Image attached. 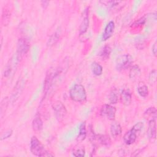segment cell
I'll use <instances>...</instances> for the list:
<instances>
[{"label":"cell","mask_w":157,"mask_h":157,"mask_svg":"<svg viewBox=\"0 0 157 157\" xmlns=\"http://www.w3.org/2000/svg\"><path fill=\"white\" fill-rule=\"evenodd\" d=\"M144 127V124L142 122L139 121L136 123L132 128L128 131L123 136V139L124 143L127 145H131L134 144L137 138L138 135L142 131Z\"/></svg>","instance_id":"6da1fadb"},{"label":"cell","mask_w":157,"mask_h":157,"mask_svg":"<svg viewBox=\"0 0 157 157\" xmlns=\"http://www.w3.org/2000/svg\"><path fill=\"white\" fill-rule=\"evenodd\" d=\"M31 152L37 156H53V155L50 154L45 150L44 146L41 142L36 136H33L30 141Z\"/></svg>","instance_id":"7a4b0ae2"},{"label":"cell","mask_w":157,"mask_h":157,"mask_svg":"<svg viewBox=\"0 0 157 157\" xmlns=\"http://www.w3.org/2000/svg\"><path fill=\"white\" fill-rule=\"evenodd\" d=\"M71 99L77 102H82L86 99V92L85 87L79 83L75 84L69 90Z\"/></svg>","instance_id":"3957f363"},{"label":"cell","mask_w":157,"mask_h":157,"mask_svg":"<svg viewBox=\"0 0 157 157\" xmlns=\"http://www.w3.org/2000/svg\"><path fill=\"white\" fill-rule=\"evenodd\" d=\"M132 57L129 54H123L118 56L115 61L116 68L118 71L125 70L130 67L132 63Z\"/></svg>","instance_id":"277c9868"},{"label":"cell","mask_w":157,"mask_h":157,"mask_svg":"<svg viewBox=\"0 0 157 157\" xmlns=\"http://www.w3.org/2000/svg\"><path fill=\"white\" fill-rule=\"evenodd\" d=\"M21 58V56H20L17 53H16L12 56L5 67L4 72V75L5 77H7L10 76L11 74H13L12 73L15 71V69H17Z\"/></svg>","instance_id":"5b68a950"},{"label":"cell","mask_w":157,"mask_h":157,"mask_svg":"<svg viewBox=\"0 0 157 157\" xmlns=\"http://www.w3.org/2000/svg\"><path fill=\"white\" fill-rule=\"evenodd\" d=\"M56 118L60 121L64 118L67 114V110L64 105L61 101H56L52 105Z\"/></svg>","instance_id":"8992f818"},{"label":"cell","mask_w":157,"mask_h":157,"mask_svg":"<svg viewBox=\"0 0 157 157\" xmlns=\"http://www.w3.org/2000/svg\"><path fill=\"white\" fill-rule=\"evenodd\" d=\"M116 108L110 104H104L100 110V115L109 120H113L115 117Z\"/></svg>","instance_id":"52a82bcc"},{"label":"cell","mask_w":157,"mask_h":157,"mask_svg":"<svg viewBox=\"0 0 157 157\" xmlns=\"http://www.w3.org/2000/svg\"><path fill=\"white\" fill-rule=\"evenodd\" d=\"M58 74V71H54V70L48 71V72L47 73L44 81V90L45 94L48 92L49 89L51 88L52 85H53V81L55 78L56 77Z\"/></svg>","instance_id":"ba28073f"},{"label":"cell","mask_w":157,"mask_h":157,"mask_svg":"<svg viewBox=\"0 0 157 157\" xmlns=\"http://www.w3.org/2000/svg\"><path fill=\"white\" fill-rule=\"evenodd\" d=\"M29 44L28 41L25 38L18 39L17 47V52L21 57L25 55L29 49Z\"/></svg>","instance_id":"9c48e42d"},{"label":"cell","mask_w":157,"mask_h":157,"mask_svg":"<svg viewBox=\"0 0 157 157\" xmlns=\"http://www.w3.org/2000/svg\"><path fill=\"white\" fill-rule=\"evenodd\" d=\"M89 27V17H88V10L85 9L83 14L82 21L80 23L79 26V34L80 35H82L85 34Z\"/></svg>","instance_id":"30bf717a"},{"label":"cell","mask_w":157,"mask_h":157,"mask_svg":"<svg viewBox=\"0 0 157 157\" xmlns=\"http://www.w3.org/2000/svg\"><path fill=\"white\" fill-rule=\"evenodd\" d=\"M115 29V23L113 21H110L105 26L102 35V40L105 41L109 39L113 34Z\"/></svg>","instance_id":"8fae6325"},{"label":"cell","mask_w":157,"mask_h":157,"mask_svg":"<svg viewBox=\"0 0 157 157\" xmlns=\"http://www.w3.org/2000/svg\"><path fill=\"white\" fill-rule=\"evenodd\" d=\"M24 83H25V82L23 80H19L17 82V84L13 88V90L12 94V96H11V99H12V102H15L18 99L19 96L20 95L21 93L23 91V87H24Z\"/></svg>","instance_id":"7c38bea8"},{"label":"cell","mask_w":157,"mask_h":157,"mask_svg":"<svg viewBox=\"0 0 157 157\" xmlns=\"http://www.w3.org/2000/svg\"><path fill=\"white\" fill-rule=\"evenodd\" d=\"M156 119L150 120L147 134L148 137V139L152 141L156 139Z\"/></svg>","instance_id":"4fadbf2b"},{"label":"cell","mask_w":157,"mask_h":157,"mask_svg":"<svg viewBox=\"0 0 157 157\" xmlns=\"http://www.w3.org/2000/svg\"><path fill=\"white\" fill-rule=\"evenodd\" d=\"M120 98L121 101L123 105L128 106L131 103L132 94L129 89H124L121 91Z\"/></svg>","instance_id":"5bb4252c"},{"label":"cell","mask_w":157,"mask_h":157,"mask_svg":"<svg viewBox=\"0 0 157 157\" xmlns=\"http://www.w3.org/2000/svg\"><path fill=\"white\" fill-rule=\"evenodd\" d=\"M122 132V129L119 123L114 121L110 125V133L113 137H118Z\"/></svg>","instance_id":"9a60e30c"},{"label":"cell","mask_w":157,"mask_h":157,"mask_svg":"<svg viewBox=\"0 0 157 157\" xmlns=\"http://www.w3.org/2000/svg\"><path fill=\"white\" fill-rule=\"evenodd\" d=\"M32 128L36 132L40 131L42 129L43 122L39 114L36 115V116L34 117V118L33 119L32 122Z\"/></svg>","instance_id":"2e32d148"},{"label":"cell","mask_w":157,"mask_h":157,"mask_svg":"<svg viewBox=\"0 0 157 157\" xmlns=\"http://www.w3.org/2000/svg\"><path fill=\"white\" fill-rule=\"evenodd\" d=\"M141 75V71L140 67L137 65L132 66L129 71V78L132 80H136Z\"/></svg>","instance_id":"e0dca14e"},{"label":"cell","mask_w":157,"mask_h":157,"mask_svg":"<svg viewBox=\"0 0 157 157\" xmlns=\"http://www.w3.org/2000/svg\"><path fill=\"white\" fill-rule=\"evenodd\" d=\"M137 92L143 98H146L148 95V89L147 86L142 82L138 83L137 88Z\"/></svg>","instance_id":"ac0fdd59"},{"label":"cell","mask_w":157,"mask_h":157,"mask_svg":"<svg viewBox=\"0 0 157 157\" xmlns=\"http://www.w3.org/2000/svg\"><path fill=\"white\" fill-rule=\"evenodd\" d=\"M86 123L83 122L81 123L79 127L78 134L77 137V140L79 142H82L86 138Z\"/></svg>","instance_id":"d6986e66"},{"label":"cell","mask_w":157,"mask_h":157,"mask_svg":"<svg viewBox=\"0 0 157 157\" xmlns=\"http://www.w3.org/2000/svg\"><path fill=\"white\" fill-rule=\"evenodd\" d=\"M91 71L92 73L96 76H99L102 74V71H103V68L102 67V66L97 63V62H93L91 63Z\"/></svg>","instance_id":"ffe728a7"},{"label":"cell","mask_w":157,"mask_h":157,"mask_svg":"<svg viewBox=\"0 0 157 157\" xmlns=\"http://www.w3.org/2000/svg\"><path fill=\"white\" fill-rule=\"evenodd\" d=\"M60 29L59 30H57L56 31H55L49 38L48 42H47V45L50 47L52 46L53 45H55L57 41L58 40V39H59V36H60Z\"/></svg>","instance_id":"44dd1931"},{"label":"cell","mask_w":157,"mask_h":157,"mask_svg":"<svg viewBox=\"0 0 157 157\" xmlns=\"http://www.w3.org/2000/svg\"><path fill=\"white\" fill-rule=\"evenodd\" d=\"M144 117L146 119L151 118V119H156V109L155 107L148 108L144 112Z\"/></svg>","instance_id":"7402d4cb"},{"label":"cell","mask_w":157,"mask_h":157,"mask_svg":"<svg viewBox=\"0 0 157 157\" xmlns=\"http://www.w3.org/2000/svg\"><path fill=\"white\" fill-rule=\"evenodd\" d=\"M72 155L74 156H84L85 155V149L82 145L75 147L72 150Z\"/></svg>","instance_id":"603a6c76"},{"label":"cell","mask_w":157,"mask_h":157,"mask_svg":"<svg viewBox=\"0 0 157 157\" xmlns=\"http://www.w3.org/2000/svg\"><path fill=\"white\" fill-rule=\"evenodd\" d=\"M111 53V48L109 45H105L100 51L99 56L102 59H106L109 58Z\"/></svg>","instance_id":"cb8c5ba5"},{"label":"cell","mask_w":157,"mask_h":157,"mask_svg":"<svg viewBox=\"0 0 157 157\" xmlns=\"http://www.w3.org/2000/svg\"><path fill=\"white\" fill-rule=\"evenodd\" d=\"M118 99V94L117 89H112L109 94V101L110 104H115L117 103Z\"/></svg>","instance_id":"d4e9b609"},{"label":"cell","mask_w":157,"mask_h":157,"mask_svg":"<svg viewBox=\"0 0 157 157\" xmlns=\"http://www.w3.org/2000/svg\"><path fill=\"white\" fill-rule=\"evenodd\" d=\"M145 44V38L143 36H139L136 37L135 40V44L136 47L139 49H142L144 48Z\"/></svg>","instance_id":"484cf974"},{"label":"cell","mask_w":157,"mask_h":157,"mask_svg":"<svg viewBox=\"0 0 157 157\" xmlns=\"http://www.w3.org/2000/svg\"><path fill=\"white\" fill-rule=\"evenodd\" d=\"M9 104V98L7 97L4 98L1 103V109H0V111H1V117H2L3 114L5 113L6 110L7 109V105Z\"/></svg>","instance_id":"4316f807"},{"label":"cell","mask_w":157,"mask_h":157,"mask_svg":"<svg viewBox=\"0 0 157 157\" xmlns=\"http://www.w3.org/2000/svg\"><path fill=\"white\" fill-rule=\"evenodd\" d=\"M95 139H99V142L101 143L102 145H108L110 142V138L109 137V136H104V135L99 136L98 137H97V138L95 137Z\"/></svg>","instance_id":"83f0119b"},{"label":"cell","mask_w":157,"mask_h":157,"mask_svg":"<svg viewBox=\"0 0 157 157\" xmlns=\"http://www.w3.org/2000/svg\"><path fill=\"white\" fill-rule=\"evenodd\" d=\"M10 17V13L7 10H4L2 13V21L4 25H7L9 21Z\"/></svg>","instance_id":"f1b7e54d"},{"label":"cell","mask_w":157,"mask_h":157,"mask_svg":"<svg viewBox=\"0 0 157 157\" xmlns=\"http://www.w3.org/2000/svg\"><path fill=\"white\" fill-rule=\"evenodd\" d=\"M146 21V18L145 16L137 19L136 21H135L133 24H132V27H139L141 26L142 25H144L145 24Z\"/></svg>","instance_id":"f546056e"},{"label":"cell","mask_w":157,"mask_h":157,"mask_svg":"<svg viewBox=\"0 0 157 157\" xmlns=\"http://www.w3.org/2000/svg\"><path fill=\"white\" fill-rule=\"evenodd\" d=\"M12 133H13V130L11 129L2 132L1 134V138H0L1 140H5L9 138L12 135Z\"/></svg>","instance_id":"4dcf8cb0"},{"label":"cell","mask_w":157,"mask_h":157,"mask_svg":"<svg viewBox=\"0 0 157 157\" xmlns=\"http://www.w3.org/2000/svg\"><path fill=\"white\" fill-rule=\"evenodd\" d=\"M156 71L154 69L151 71L148 77V80L150 83L151 85L153 84L156 82Z\"/></svg>","instance_id":"1f68e13d"},{"label":"cell","mask_w":157,"mask_h":157,"mask_svg":"<svg viewBox=\"0 0 157 157\" xmlns=\"http://www.w3.org/2000/svg\"><path fill=\"white\" fill-rule=\"evenodd\" d=\"M103 4L109 7H113L119 4L121 1H101Z\"/></svg>","instance_id":"d6a6232c"},{"label":"cell","mask_w":157,"mask_h":157,"mask_svg":"<svg viewBox=\"0 0 157 157\" xmlns=\"http://www.w3.org/2000/svg\"><path fill=\"white\" fill-rule=\"evenodd\" d=\"M152 52L153 54L156 56V52H157V47H156V42H155L152 46Z\"/></svg>","instance_id":"836d02e7"}]
</instances>
